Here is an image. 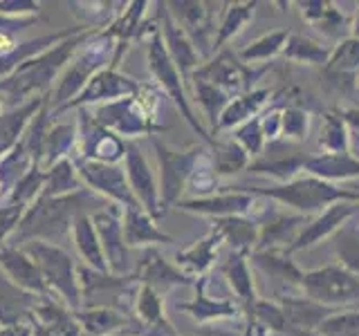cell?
Wrapping results in <instances>:
<instances>
[{
    "label": "cell",
    "instance_id": "6da1fadb",
    "mask_svg": "<svg viewBox=\"0 0 359 336\" xmlns=\"http://www.w3.org/2000/svg\"><path fill=\"white\" fill-rule=\"evenodd\" d=\"M97 31L99 29H88V27L76 31L74 36L52 45L50 50L32 56L27 61H22L9 76L0 78V101H3V106L18 108L32 99H41L45 90L52 88L56 74L70 63L76 50L90 36H95Z\"/></svg>",
    "mask_w": 359,
    "mask_h": 336
},
{
    "label": "cell",
    "instance_id": "7a4b0ae2",
    "mask_svg": "<svg viewBox=\"0 0 359 336\" xmlns=\"http://www.w3.org/2000/svg\"><path fill=\"white\" fill-rule=\"evenodd\" d=\"M90 202H95V195L83 188L61 197H39L25 211L18 229L14 231L16 240H41L56 244L63 235L72 233L74 220L81 216L83 206L90 204Z\"/></svg>",
    "mask_w": 359,
    "mask_h": 336
},
{
    "label": "cell",
    "instance_id": "3957f363",
    "mask_svg": "<svg viewBox=\"0 0 359 336\" xmlns=\"http://www.w3.org/2000/svg\"><path fill=\"white\" fill-rule=\"evenodd\" d=\"M117 45L119 43L115 38H110L108 34L101 29L76 50V54L72 56V63L65 67L59 83L52 90V99H50V104L54 106L52 115H56V112L63 110L72 99H76V94L86 88L90 78L104 70L110 54L117 52Z\"/></svg>",
    "mask_w": 359,
    "mask_h": 336
},
{
    "label": "cell",
    "instance_id": "277c9868",
    "mask_svg": "<svg viewBox=\"0 0 359 336\" xmlns=\"http://www.w3.org/2000/svg\"><path fill=\"white\" fill-rule=\"evenodd\" d=\"M252 193L276 200L280 204H287L294 211H299V216H312V213L323 211V206L337 204V202H359V193L346 188H337L330 182H323L319 177H294L292 182L276 184L269 188H254Z\"/></svg>",
    "mask_w": 359,
    "mask_h": 336
},
{
    "label": "cell",
    "instance_id": "5b68a950",
    "mask_svg": "<svg viewBox=\"0 0 359 336\" xmlns=\"http://www.w3.org/2000/svg\"><path fill=\"white\" fill-rule=\"evenodd\" d=\"M25 251L34 265L39 267V272L48 285L50 296L56 294L67 307H72L74 312L81 309V289L76 283V269L72 262V255L63 251L59 244L41 242V240H29L20 246Z\"/></svg>",
    "mask_w": 359,
    "mask_h": 336
},
{
    "label": "cell",
    "instance_id": "8992f818",
    "mask_svg": "<svg viewBox=\"0 0 359 336\" xmlns=\"http://www.w3.org/2000/svg\"><path fill=\"white\" fill-rule=\"evenodd\" d=\"M306 298L323 307H353L359 305V276L341 265H328L306 272L301 278Z\"/></svg>",
    "mask_w": 359,
    "mask_h": 336
},
{
    "label": "cell",
    "instance_id": "52a82bcc",
    "mask_svg": "<svg viewBox=\"0 0 359 336\" xmlns=\"http://www.w3.org/2000/svg\"><path fill=\"white\" fill-rule=\"evenodd\" d=\"M146 56H149V67L155 76V81L160 83V88L168 94V99H173V104L177 106V110L182 112V117L189 121V126L194 128L205 141H213L211 134L207 132V128L202 126L200 119L196 117L194 108L189 104V97L184 92V78L180 74V70L175 67L173 59L168 56L166 52V45L162 41V31L160 27H155L151 31V38H149V50H146Z\"/></svg>",
    "mask_w": 359,
    "mask_h": 336
},
{
    "label": "cell",
    "instance_id": "ba28073f",
    "mask_svg": "<svg viewBox=\"0 0 359 336\" xmlns=\"http://www.w3.org/2000/svg\"><path fill=\"white\" fill-rule=\"evenodd\" d=\"M267 67L263 70H252L247 67L238 54H233L231 50H220L216 54V59L209 61L207 65H200L198 70L191 74V78H202L211 85H216L220 92H224L229 99H236L252 90V81L258 78Z\"/></svg>",
    "mask_w": 359,
    "mask_h": 336
},
{
    "label": "cell",
    "instance_id": "9c48e42d",
    "mask_svg": "<svg viewBox=\"0 0 359 336\" xmlns=\"http://www.w3.org/2000/svg\"><path fill=\"white\" fill-rule=\"evenodd\" d=\"M236 190L231 193H216L207 197H191V200H180L177 209L189 211V213H200V216H216L218 218H245L252 216V220L258 213L265 211V204L261 195L252 193L245 186H233Z\"/></svg>",
    "mask_w": 359,
    "mask_h": 336
},
{
    "label": "cell",
    "instance_id": "30bf717a",
    "mask_svg": "<svg viewBox=\"0 0 359 336\" xmlns=\"http://www.w3.org/2000/svg\"><path fill=\"white\" fill-rule=\"evenodd\" d=\"M153 146L157 150V160L162 168V188H160V202L164 206H171L180 202V193L187 188V182L194 168L205 153L202 148H189V150H171L162 141L153 139Z\"/></svg>",
    "mask_w": 359,
    "mask_h": 336
},
{
    "label": "cell",
    "instance_id": "8fae6325",
    "mask_svg": "<svg viewBox=\"0 0 359 336\" xmlns=\"http://www.w3.org/2000/svg\"><path fill=\"white\" fill-rule=\"evenodd\" d=\"M76 173L88 186H93L97 193L110 197L123 209H142L137 197L133 195L130 184L126 179V171H121L117 164H104L93 160H79Z\"/></svg>",
    "mask_w": 359,
    "mask_h": 336
},
{
    "label": "cell",
    "instance_id": "7c38bea8",
    "mask_svg": "<svg viewBox=\"0 0 359 336\" xmlns=\"http://www.w3.org/2000/svg\"><path fill=\"white\" fill-rule=\"evenodd\" d=\"M137 90H140V83L135 81V78L121 74L115 65H110V67H104V70L97 72L93 78H90V81L86 83V88L76 94V99H72L63 110L93 106V104H101V101L112 104V101H121V99L133 97Z\"/></svg>",
    "mask_w": 359,
    "mask_h": 336
},
{
    "label": "cell",
    "instance_id": "4fadbf2b",
    "mask_svg": "<svg viewBox=\"0 0 359 336\" xmlns=\"http://www.w3.org/2000/svg\"><path fill=\"white\" fill-rule=\"evenodd\" d=\"M123 162H126V179L130 184L133 195L137 197L142 209L149 213L153 220L162 218V202H160V188H157L155 175L151 171L149 162H146L144 153L140 150V146L135 141H126V155H123Z\"/></svg>",
    "mask_w": 359,
    "mask_h": 336
},
{
    "label": "cell",
    "instance_id": "5bb4252c",
    "mask_svg": "<svg viewBox=\"0 0 359 336\" xmlns=\"http://www.w3.org/2000/svg\"><path fill=\"white\" fill-rule=\"evenodd\" d=\"M115 206V204H112ZM104 209L93 216L95 231L99 235L108 272L112 276H123L128 272V244L123 240V224L117 218V209Z\"/></svg>",
    "mask_w": 359,
    "mask_h": 336
},
{
    "label": "cell",
    "instance_id": "9a60e30c",
    "mask_svg": "<svg viewBox=\"0 0 359 336\" xmlns=\"http://www.w3.org/2000/svg\"><path fill=\"white\" fill-rule=\"evenodd\" d=\"M160 16H162L160 31H162V41L166 45V52L173 59L180 74H182L184 83H189L191 74L200 67V54L196 50V45L187 36V31L180 27V22L173 18L171 9H166V5H160Z\"/></svg>",
    "mask_w": 359,
    "mask_h": 336
},
{
    "label": "cell",
    "instance_id": "2e32d148",
    "mask_svg": "<svg viewBox=\"0 0 359 336\" xmlns=\"http://www.w3.org/2000/svg\"><path fill=\"white\" fill-rule=\"evenodd\" d=\"M357 202H337V204H330L321 216H317L312 222H308V227H303V231L297 235V240L292 242L285 253H294V251H303L310 249V246L319 244L321 240L330 238L337 231L341 229V224L353 216L357 211Z\"/></svg>",
    "mask_w": 359,
    "mask_h": 336
},
{
    "label": "cell",
    "instance_id": "e0dca14e",
    "mask_svg": "<svg viewBox=\"0 0 359 336\" xmlns=\"http://www.w3.org/2000/svg\"><path fill=\"white\" fill-rule=\"evenodd\" d=\"M0 269H3V274L20 289H25L29 294H36V296H50L48 285H45L39 267L34 265L32 258L22 249H18V246L0 244Z\"/></svg>",
    "mask_w": 359,
    "mask_h": 336
},
{
    "label": "cell",
    "instance_id": "ac0fdd59",
    "mask_svg": "<svg viewBox=\"0 0 359 336\" xmlns=\"http://www.w3.org/2000/svg\"><path fill=\"white\" fill-rule=\"evenodd\" d=\"M306 216H290V213H272L265 224L258 229V240L254 251H285L297 240V235L306 227Z\"/></svg>",
    "mask_w": 359,
    "mask_h": 336
},
{
    "label": "cell",
    "instance_id": "d6986e66",
    "mask_svg": "<svg viewBox=\"0 0 359 336\" xmlns=\"http://www.w3.org/2000/svg\"><path fill=\"white\" fill-rule=\"evenodd\" d=\"M133 278H137L142 285L153 287L157 294H164L168 287L191 285V278L184 276L180 269L168 265L155 249H146L144 251V258L140 260L137 272H135Z\"/></svg>",
    "mask_w": 359,
    "mask_h": 336
},
{
    "label": "cell",
    "instance_id": "ffe728a7",
    "mask_svg": "<svg viewBox=\"0 0 359 336\" xmlns=\"http://www.w3.org/2000/svg\"><path fill=\"white\" fill-rule=\"evenodd\" d=\"M222 242H224V235L216 227H211L205 238L196 240L191 246H187V249L175 253L177 269L189 278L191 276H202L213 265V260H216L218 249H220Z\"/></svg>",
    "mask_w": 359,
    "mask_h": 336
},
{
    "label": "cell",
    "instance_id": "44dd1931",
    "mask_svg": "<svg viewBox=\"0 0 359 336\" xmlns=\"http://www.w3.org/2000/svg\"><path fill=\"white\" fill-rule=\"evenodd\" d=\"M45 104H48L45 97L32 99L27 104L11 108L9 112H5V115H0V160L16 148L18 141L22 139V132L27 130L32 119L45 108Z\"/></svg>",
    "mask_w": 359,
    "mask_h": 336
},
{
    "label": "cell",
    "instance_id": "7402d4cb",
    "mask_svg": "<svg viewBox=\"0 0 359 336\" xmlns=\"http://www.w3.org/2000/svg\"><path fill=\"white\" fill-rule=\"evenodd\" d=\"M272 94L274 92L269 88H256V90H250V92L231 99L227 108L222 110V115L216 123V128H213V132L231 130V128L243 126V123H247L250 119L258 117V112L267 106V101L272 99Z\"/></svg>",
    "mask_w": 359,
    "mask_h": 336
},
{
    "label": "cell",
    "instance_id": "603a6c76",
    "mask_svg": "<svg viewBox=\"0 0 359 336\" xmlns=\"http://www.w3.org/2000/svg\"><path fill=\"white\" fill-rule=\"evenodd\" d=\"M36 294L20 289L0 272V328H14L25 316H32L34 307L39 305Z\"/></svg>",
    "mask_w": 359,
    "mask_h": 336
},
{
    "label": "cell",
    "instance_id": "cb8c5ba5",
    "mask_svg": "<svg viewBox=\"0 0 359 336\" xmlns=\"http://www.w3.org/2000/svg\"><path fill=\"white\" fill-rule=\"evenodd\" d=\"M303 171L312 177L323 179V182H332V179H351V177H359V157H355L351 153L308 155L306 164H303Z\"/></svg>",
    "mask_w": 359,
    "mask_h": 336
},
{
    "label": "cell",
    "instance_id": "d4e9b609",
    "mask_svg": "<svg viewBox=\"0 0 359 336\" xmlns=\"http://www.w3.org/2000/svg\"><path fill=\"white\" fill-rule=\"evenodd\" d=\"M222 274L229 280L231 289L238 296V305L243 307L245 314H250L258 300V294L254 289V278H252V269L250 260H247V253L243 251H233L231 258L222 265Z\"/></svg>",
    "mask_w": 359,
    "mask_h": 336
},
{
    "label": "cell",
    "instance_id": "484cf974",
    "mask_svg": "<svg viewBox=\"0 0 359 336\" xmlns=\"http://www.w3.org/2000/svg\"><path fill=\"white\" fill-rule=\"evenodd\" d=\"M135 314H137V318L149 332H160L162 336H177L175 328L164 316L162 294H157L153 287L142 285L137 289V296H135Z\"/></svg>",
    "mask_w": 359,
    "mask_h": 336
},
{
    "label": "cell",
    "instance_id": "4316f807",
    "mask_svg": "<svg viewBox=\"0 0 359 336\" xmlns=\"http://www.w3.org/2000/svg\"><path fill=\"white\" fill-rule=\"evenodd\" d=\"M205 285H207V278L202 276L200 283H196V298L191 302L177 305V309L189 312L196 321H202V323L213 321V318H229V316H236V314H241L243 307L238 302L227 300V298H218V300L209 298V294L205 291Z\"/></svg>",
    "mask_w": 359,
    "mask_h": 336
},
{
    "label": "cell",
    "instance_id": "83f0119b",
    "mask_svg": "<svg viewBox=\"0 0 359 336\" xmlns=\"http://www.w3.org/2000/svg\"><path fill=\"white\" fill-rule=\"evenodd\" d=\"M325 74H328L334 83L353 85L359 74V38H346L337 48H332V54L328 63L323 65Z\"/></svg>",
    "mask_w": 359,
    "mask_h": 336
},
{
    "label": "cell",
    "instance_id": "f1b7e54d",
    "mask_svg": "<svg viewBox=\"0 0 359 336\" xmlns=\"http://www.w3.org/2000/svg\"><path fill=\"white\" fill-rule=\"evenodd\" d=\"M123 240L128 246H142L151 242L168 244L171 235L155 227V220L144 209H123Z\"/></svg>",
    "mask_w": 359,
    "mask_h": 336
},
{
    "label": "cell",
    "instance_id": "f546056e",
    "mask_svg": "<svg viewBox=\"0 0 359 336\" xmlns=\"http://www.w3.org/2000/svg\"><path fill=\"white\" fill-rule=\"evenodd\" d=\"M72 235H74L76 251L86 260V265L93 267L99 274H108V265H106L104 251H101V242H99V235L95 231L93 218L81 213V216H79L72 224Z\"/></svg>",
    "mask_w": 359,
    "mask_h": 336
},
{
    "label": "cell",
    "instance_id": "4dcf8cb0",
    "mask_svg": "<svg viewBox=\"0 0 359 336\" xmlns=\"http://www.w3.org/2000/svg\"><path fill=\"white\" fill-rule=\"evenodd\" d=\"M74 318L79 323V328H81V332H88L90 336H106L117 330H123L128 325L126 314L112 309V307L76 309Z\"/></svg>",
    "mask_w": 359,
    "mask_h": 336
},
{
    "label": "cell",
    "instance_id": "1f68e13d",
    "mask_svg": "<svg viewBox=\"0 0 359 336\" xmlns=\"http://www.w3.org/2000/svg\"><path fill=\"white\" fill-rule=\"evenodd\" d=\"M301 14L314 29H319L323 36L337 38L348 25L346 16L337 9L332 3H323V0H308V3H299Z\"/></svg>",
    "mask_w": 359,
    "mask_h": 336
},
{
    "label": "cell",
    "instance_id": "d6a6232c",
    "mask_svg": "<svg viewBox=\"0 0 359 336\" xmlns=\"http://www.w3.org/2000/svg\"><path fill=\"white\" fill-rule=\"evenodd\" d=\"M213 227L224 235V242H229L236 251L250 253L252 246H256L261 224L252 218H218Z\"/></svg>",
    "mask_w": 359,
    "mask_h": 336
},
{
    "label": "cell",
    "instance_id": "836d02e7",
    "mask_svg": "<svg viewBox=\"0 0 359 336\" xmlns=\"http://www.w3.org/2000/svg\"><path fill=\"white\" fill-rule=\"evenodd\" d=\"M319 146L323 153L341 155L351 153V130L341 117V110H325L321 117V137Z\"/></svg>",
    "mask_w": 359,
    "mask_h": 336
},
{
    "label": "cell",
    "instance_id": "e575fe53",
    "mask_svg": "<svg viewBox=\"0 0 359 336\" xmlns=\"http://www.w3.org/2000/svg\"><path fill=\"white\" fill-rule=\"evenodd\" d=\"M213 168H216V175H233L243 171V168L250 166L252 157L247 155L238 141L233 139H213Z\"/></svg>",
    "mask_w": 359,
    "mask_h": 336
},
{
    "label": "cell",
    "instance_id": "d590c367",
    "mask_svg": "<svg viewBox=\"0 0 359 336\" xmlns=\"http://www.w3.org/2000/svg\"><path fill=\"white\" fill-rule=\"evenodd\" d=\"M254 265L261 267L265 274L285 280L290 285L301 287L303 272H299V267L287 258L285 251H254Z\"/></svg>",
    "mask_w": 359,
    "mask_h": 336
},
{
    "label": "cell",
    "instance_id": "8d00e7d4",
    "mask_svg": "<svg viewBox=\"0 0 359 336\" xmlns=\"http://www.w3.org/2000/svg\"><path fill=\"white\" fill-rule=\"evenodd\" d=\"M330 54H332L330 48H325V45L312 41V38L299 36V34H290L285 50H283V56L287 61L312 63V65H325L330 59Z\"/></svg>",
    "mask_w": 359,
    "mask_h": 336
},
{
    "label": "cell",
    "instance_id": "74e56055",
    "mask_svg": "<svg viewBox=\"0 0 359 336\" xmlns=\"http://www.w3.org/2000/svg\"><path fill=\"white\" fill-rule=\"evenodd\" d=\"M287 38H290L287 29H274L269 34H263L261 38H256L254 43H250L247 48H243L238 52V59L243 63L269 61V59H274L276 54H283Z\"/></svg>",
    "mask_w": 359,
    "mask_h": 336
},
{
    "label": "cell",
    "instance_id": "f35d334b",
    "mask_svg": "<svg viewBox=\"0 0 359 336\" xmlns=\"http://www.w3.org/2000/svg\"><path fill=\"white\" fill-rule=\"evenodd\" d=\"M308 155H290V157H280V160H258L250 162L247 166V173L252 175H269L278 179L280 184L292 182L299 171H303V164H306Z\"/></svg>",
    "mask_w": 359,
    "mask_h": 336
},
{
    "label": "cell",
    "instance_id": "ab89813d",
    "mask_svg": "<svg viewBox=\"0 0 359 336\" xmlns=\"http://www.w3.org/2000/svg\"><path fill=\"white\" fill-rule=\"evenodd\" d=\"M254 7L256 3H238V5H229L227 14H224L220 27L216 31V36H213V52H220L224 50V45L231 36H236L247 22L254 18Z\"/></svg>",
    "mask_w": 359,
    "mask_h": 336
},
{
    "label": "cell",
    "instance_id": "60d3db41",
    "mask_svg": "<svg viewBox=\"0 0 359 336\" xmlns=\"http://www.w3.org/2000/svg\"><path fill=\"white\" fill-rule=\"evenodd\" d=\"M189 81H196L194 83L196 101H198V106L205 110V117L209 119L211 130H213V128H216L218 119H220V115H222V110L227 108V104H229L231 99L224 92H220L216 85L202 81V78H189Z\"/></svg>",
    "mask_w": 359,
    "mask_h": 336
},
{
    "label": "cell",
    "instance_id": "b9f144b4",
    "mask_svg": "<svg viewBox=\"0 0 359 336\" xmlns=\"http://www.w3.org/2000/svg\"><path fill=\"white\" fill-rule=\"evenodd\" d=\"M317 336H359V309H334L317 330Z\"/></svg>",
    "mask_w": 359,
    "mask_h": 336
},
{
    "label": "cell",
    "instance_id": "7bdbcfd3",
    "mask_svg": "<svg viewBox=\"0 0 359 336\" xmlns=\"http://www.w3.org/2000/svg\"><path fill=\"white\" fill-rule=\"evenodd\" d=\"M231 139L238 141L241 148L250 157L261 155L263 148H265V134H263V128H261V115L250 119L247 123H243V126H238V130L231 134Z\"/></svg>",
    "mask_w": 359,
    "mask_h": 336
},
{
    "label": "cell",
    "instance_id": "ee69618b",
    "mask_svg": "<svg viewBox=\"0 0 359 336\" xmlns=\"http://www.w3.org/2000/svg\"><path fill=\"white\" fill-rule=\"evenodd\" d=\"M310 130V112L301 110L297 106L283 108V137L303 141Z\"/></svg>",
    "mask_w": 359,
    "mask_h": 336
},
{
    "label": "cell",
    "instance_id": "f6af8a7d",
    "mask_svg": "<svg viewBox=\"0 0 359 336\" xmlns=\"http://www.w3.org/2000/svg\"><path fill=\"white\" fill-rule=\"evenodd\" d=\"M337 253H339V265L359 276V235L355 231L339 233Z\"/></svg>",
    "mask_w": 359,
    "mask_h": 336
},
{
    "label": "cell",
    "instance_id": "bcb514c9",
    "mask_svg": "<svg viewBox=\"0 0 359 336\" xmlns=\"http://www.w3.org/2000/svg\"><path fill=\"white\" fill-rule=\"evenodd\" d=\"M25 211H27V206H20V204L0 206V244H5V240L9 238V235L18 229L22 216H25Z\"/></svg>",
    "mask_w": 359,
    "mask_h": 336
},
{
    "label": "cell",
    "instance_id": "7dc6e473",
    "mask_svg": "<svg viewBox=\"0 0 359 336\" xmlns=\"http://www.w3.org/2000/svg\"><path fill=\"white\" fill-rule=\"evenodd\" d=\"M261 128L265 134V141H276L283 134V108H269L261 117Z\"/></svg>",
    "mask_w": 359,
    "mask_h": 336
},
{
    "label": "cell",
    "instance_id": "c3c4849f",
    "mask_svg": "<svg viewBox=\"0 0 359 336\" xmlns=\"http://www.w3.org/2000/svg\"><path fill=\"white\" fill-rule=\"evenodd\" d=\"M41 9V3H34V0H20V3H0V16L5 18H16L22 16V14H39Z\"/></svg>",
    "mask_w": 359,
    "mask_h": 336
},
{
    "label": "cell",
    "instance_id": "681fc988",
    "mask_svg": "<svg viewBox=\"0 0 359 336\" xmlns=\"http://www.w3.org/2000/svg\"><path fill=\"white\" fill-rule=\"evenodd\" d=\"M341 117L346 121L348 130H355L357 137H359V108H348V110H341Z\"/></svg>",
    "mask_w": 359,
    "mask_h": 336
},
{
    "label": "cell",
    "instance_id": "f907efd6",
    "mask_svg": "<svg viewBox=\"0 0 359 336\" xmlns=\"http://www.w3.org/2000/svg\"><path fill=\"white\" fill-rule=\"evenodd\" d=\"M196 336H241V334L220 330V328H216V325H202V328L196 330Z\"/></svg>",
    "mask_w": 359,
    "mask_h": 336
},
{
    "label": "cell",
    "instance_id": "816d5d0a",
    "mask_svg": "<svg viewBox=\"0 0 359 336\" xmlns=\"http://www.w3.org/2000/svg\"><path fill=\"white\" fill-rule=\"evenodd\" d=\"M353 38H359V5H357V16H355V25H353Z\"/></svg>",
    "mask_w": 359,
    "mask_h": 336
},
{
    "label": "cell",
    "instance_id": "f5cc1de1",
    "mask_svg": "<svg viewBox=\"0 0 359 336\" xmlns=\"http://www.w3.org/2000/svg\"><path fill=\"white\" fill-rule=\"evenodd\" d=\"M3 108H5V106H3V101H0V112H3Z\"/></svg>",
    "mask_w": 359,
    "mask_h": 336
},
{
    "label": "cell",
    "instance_id": "db71d44e",
    "mask_svg": "<svg viewBox=\"0 0 359 336\" xmlns=\"http://www.w3.org/2000/svg\"><path fill=\"white\" fill-rule=\"evenodd\" d=\"M355 141H357V144H359V137H355Z\"/></svg>",
    "mask_w": 359,
    "mask_h": 336
},
{
    "label": "cell",
    "instance_id": "11a10c76",
    "mask_svg": "<svg viewBox=\"0 0 359 336\" xmlns=\"http://www.w3.org/2000/svg\"><path fill=\"white\" fill-rule=\"evenodd\" d=\"M0 190H3V186H0Z\"/></svg>",
    "mask_w": 359,
    "mask_h": 336
}]
</instances>
